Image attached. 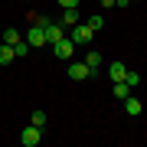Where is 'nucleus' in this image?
Wrapping results in <instances>:
<instances>
[{
  "label": "nucleus",
  "instance_id": "9d476101",
  "mask_svg": "<svg viewBox=\"0 0 147 147\" xmlns=\"http://www.w3.org/2000/svg\"><path fill=\"white\" fill-rule=\"evenodd\" d=\"M16 59V53H13V46L10 42H0V65H10Z\"/></svg>",
  "mask_w": 147,
  "mask_h": 147
},
{
  "label": "nucleus",
  "instance_id": "aec40b11",
  "mask_svg": "<svg viewBox=\"0 0 147 147\" xmlns=\"http://www.w3.org/2000/svg\"><path fill=\"white\" fill-rule=\"evenodd\" d=\"M23 3H30V0H23Z\"/></svg>",
  "mask_w": 147,
  "mask_h": 147
},
{
  "label": "nucleus",
  "instance_id": "dca6fc26",
  "mask_svg": "<svg viewBox=\"0 0 147 147\" xmlns=\"http://www.w3.org/2000/svg\"><path fill=\"white\" fill-rule=\"evenodd\" d=\"M124 82H127V85H137V82H141V72H134V69H127Z\"/></svg>",
  "mask_w": 147,
  "mask_h": 147
},
{
  "label": "nucleus",
  "instance_id": "39448f33",
  "mask_svg": "<svg viewBox=\"0 0 147 147\" xmlns=\"http://www.w3.org/2000/svg\"><path fill=\"white\" fill-rule=\"evenodd\" d=\"M59 39H65V26H62V23H53V20H46V42H49V46H53V42H59Z\"/></svg>",
  "mask_w": 147,
  "mask_h": 147
},
{
  "label": "nucleus",
  "instance_id": "9b49d317",
  "mask_svg": "<svg viewBox=\"0 0 147 147\" xmlns=\"http://www.w3.org/2000/svg\"><path fill=\"white\" fill-rule=\"evenodd\" d=\"M101 59H105V56H101V53H98V49H92V53H88V56H85V59H82V62H85V65H88V69H92V72H98V65H101Z\"/></svg>",
  "mask_w": 147,
  "mask_h": 147
},
{
  "label": "nucleus",
  "instance_id": "412c9836",
  "mask_svg": "<svg viewBox=\"0 0 147 147\" xmlns=\"http://www.w3.org/2000/svg\"><path fill=\"white\" fill-rule=\"evenodd\" d=\"M131 3H134V0H131Z\"/></svg>",
  "mask_w": 147,
  "mask_h": 147
},
{
  "label": "nucleus",
  "instance_id": "ddd939ff",
  "mask_svg": "<svg viewBox=\"0 0 147 147\" xmlns=\"http://www.w3.org/2000/svg\"><path fill=\"white\" fill-rule=\"evenodd\" d=\"M13 53H16V59H23V56L30 53V42H26V39H16V42H13Z\"/></svg>",
  "mask_w": 147,
  "mask_h": 147
},
{
  "label": "nucleus",
  "instance_id": "f257e3e1",
  "mask_svg": "<svg viewBox=\"0 0 147 147\" xmlns=\"http://www.w3.org/2000/svg\"><path fill=\"white\" fill-rule=\"evenodd\" d=\"M65 36L75 42V46H88V42L95 39V30L88 26V23H75V26H69L65 30Z\"/></svg>",
  "mask_w": 147,
  "mask_h": 147
},
{
  "label": "nucleus",
  "instance_id": "1a4fd4ad",
  "mask_svg": "<svg viewBox=\"0 0 147 147\" xmlns=\"http://www.w3.org/2000/svg\"><path fill=\"white\" fill-rule=\"evenodd\" d=\"M124 111H127V115H131V118H137V115H141V111H144V105H141V101L134 98V95H127V98H124Z\"/></svg>",
  "mask_w": 147,
  "mask_h": 147
},
{
  "label": "nucleus",
  "instance_id": "20e7f679",
  "mask_svg": "<svg viewBox=\"0 0 147 147\" xmlns=\"http://www.w3.org/2000/svg\"><path fill=\"white\" fill-rule=\"evenodd\" d=\"M39 141H42V127H36V124L23 127V134H20V144L23 147H36Z\"/></svg>",
  "mask_w": 147,
  "mask_h": 147
},
{
  "label": "nucleus",
  "instance_id": "f8f14e48",
  "mask_svg": "<svg viewBox=\"0 0 147 147\" xmlns=\"http://www.w3.org/2000/svg\"><path fill=\"white\" fill-rule=\"evenodd\" d=\"M111 92H115V98L124 101L127 95H131V85H127V82H115V88H111Z\"/></svg>",
  "mask_w": 147,
  "mask_h": 147
},
{
  "label": "nucleus",
  "instance_id": "0eeeda50",
  "mask_svg": "<svg viewBox=\"0 0 147 147\" xmlns=\"http://www.w3.org/2000/svg\"><path fill=\"white\" fill-rule=\"evenodd\" d=\"M124 75H127V65L124 62H111L108 65V79L111 82H124Z\"/></svg>",
  "mask_w": 147,
  "mask_h": 147
},
{
  "label": "nucleus",
  "instance_id": "6e6552de",
  "mask_svg": "<svg viewBox=\"0 0 147 147\" xmlns=\"http://www.w3.org/2000/svg\"><path fill=\"white\" fill-rule=\"evenodd\" d=\"M59 23L69 30V26H75L79 23V7H72V10H62V16H59Z\"/></svg>",
  "mask_w": 147,
  "mask_h": 147
},
{
  "label": "nucleus",
  "instance_id": "4468645a",
  "mask_svg": "<svg viewBox=\"0 0 147 147\" xmlns=\"http://www.w3.org/2000/svg\"><path fill=\"white\" fill-rule=\"evenodd\" d=\"M16 39H23V33H20V30H3V42H10V46H13Z\"/></svg>",
  "mask_w": 147,
  "mask_h": 147
},
{
  "label": "nucleus",
  "instance_id": "f03ea898",
  "mask_svg": "<svg viewBox=\"0 0 147 147\" xmlns=\"http://www.w3.org/2000/svg\"><path fill=\"white\" fill-rule=\"evenodd\" d=\"M23 39L30 42V49H39V46H49V42H46V26H42V23H36V20H33V26H30L26 33H23Z\"/></svg>",
  "mask_w": 147,
  "mask_h": 147
},
{
  "label": "nucleus",
  "instance_id": "a211bd4d",
  "mask_svg": "<svg viewBox=\"0 0 147 147\" xmlns=\"http://www.w3.org/2000/svg\"><path fill=\"white\" fill-rule=\"evenodd\" d=\"M59 7H62V10H72V7H79V0H56Z\"/></svg>",
  "mask_w": 147,
  "mask_h": 147
},
{
  "label": "nucleus",
  "instance_id": "7ed1b4c3",
  "mask_svg": "<svg viewBox=\"0 0 147 147\" xmlns=\"http://www.w3.org/2000/svg\"><path fill=\"white\" fill-rule=\"evenodd\" d=\"M53 56H56V59H72V56H75V42L69 39V36L59 39V42H53Z\"/></svg>",
  "mask_w": 147,
  "mask_h": 147
},
{
  "label": "nucleus",
  "instance_id": "6ab92c4d",
  "mask_svg": "<svg viewBox=\"0 0 147 147\" xmlns=\"http://www.w3.org/2000/svg\"><path fill=\"white\" fill-rule=\"evenodd\" d=\"M101 7H115V0H101Z\"/></svg>",
  "mask_w": 147,
  "mask_h": 147
},
{
  "label": "nucleus",
  "instance_id": "423d86ee",
  "mask_svg": "<svg viewBox=\"0 0 147 147\" xmlns=\"http://www.w3.org/2000/svg\"><path fill=\"white\" fill-rule=\"evenodd\" d=\"M92 75L95 72L85 62H72V65H69V79H72V82H85V79H92Z\"/></svg>",
  "mask_w": 147,
  "mask_h": 147
},
{
  "label": "nucleus",
  "instance_id": "f3484780",
  "mask_svg": "<svg viewBox=\"0 0 147 147\" xmlns=\"http://www.w3.org/2000/svg\"><path fill=\"white\" fill-rule=\"evenodd\" d=\"M88 26H92L95 33H98L101 26H105V20H101V16H88Z\"/></svg>",
  "mask_w": 147,
  "mask_h": 147
},
{
  "label": "nucleus",
  "instance_id": "2eb2a0df",
  "mask_svg": "<svg viewBox=\"0 0 147 147\" xmlns=\"http://www.w3.org/2000/svg\"><path fill=\"white\" fill-rule=\"evenodd\" d=\"M30 124L42 127V124H46V111H33V115H30Z\"/></svg>",
  "mask_w": 147,
  "mask_h": 147
}]
</instances>
